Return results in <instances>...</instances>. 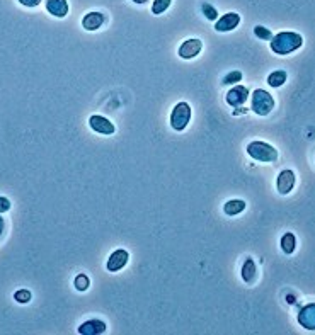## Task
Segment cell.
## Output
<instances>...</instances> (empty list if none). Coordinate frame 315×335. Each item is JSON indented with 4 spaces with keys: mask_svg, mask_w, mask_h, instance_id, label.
Wrapping results in <instances>:
<instances>
[{
    "mask_svg": "<svg viewBox=\"0 0 315 335\" xmlns=\"http://www.w3.org/2000/svg\"><path fill=\"white\" fill-rule=\"evenodd\" d=\"M201 10H203V14H205V17L208 19V21H217L218 19V12L213 5H211V3H208V2L201 3Z\"/></svg>",
    "mask_w": 315,
    "mask_h": 335,
    "instance_id": "21",
    "label": "cell"
},
{
    "mask_svg": "<svg viewBox=\"0 0 315 335\" xmlns=\"http://www.w3.org/2000/svg\"><path fill=\"white\" fill-rule=\"evenodd\" d=\"M19 3H22L24 7H38L43 0H17Z\"/></svg>",
    "mask_w": 315,
    "mask_h": 335,
    "instance_id": "26",
    "label": "cell"
},
{
    "mask_svg": "<svg viewBox=\"0 0 315 335\" xmlns=\"http://www.w3.org/2000/svg\"><path fill=\"white\" fill-rule=\"evenodd\" d=\"M14 300L21 305H26V303L31 301V291L29 289H19L14 293Z\"/></svg>",
    "mask_w": 315,
    "mask_h": 335,
    "instance_id": "23",
    "label": "cell"
},
{
    "mask_svg": "<svg viewBox=\"0 0 315 335\" xmlns=\"http://www.w3.org/2000/svg\"><path fill=\"white\" fill-rule=\"evenodd\" d=\"M172 0H154L152 2V14L154 15H160L170 7Z\"/></svg>",
    "mask_w": 315,
    "mask_h": 335,
    "instance_id": "19",
    "label": "cell"
},
{
    "mask_svg": "<svg viewBox=\"0 0 315 335\" xmlns=\"http://www.w3.org/2000/svg\"><path fill=\"white\" fill-rule=\"evenodd\" d=\"M245 208H247L245 201H242V199H232V201L225 202L223 211H225V214H229V216H237V214H240Z\"/></svg>",
    "mask_w": 315,
    "mask_h": 335,
    "instance_id": "16",
    "label": "cell"
},
{
    "mask_svg": "<svg viewBox=\"0 0 315 335\" xmlns=\"http://www.w3.org/2000/svg\"><path fill=\"white\" fill-rule=\"evenodd\" d=\"M238 24H240V15L237 12H229V14L222 15L220 19H217L215 31H218V33H229V31H234Z\"/></svg>",
    "mask_w": 315,
    "mask_h": 335,
    "instance_id": "9",
    "label": "cell"
},
{
    "mask_svg": "<svg viewBox=\"0 0 315 335\" xmlns=\"http://www.w3.org/2000/svg\"><path fill=\"white\" fill-rule=\"evenodd\" d=\"M249 89L244 85H235L234 89H230L227 92V104L232 106V107H240L244 106L249 99Z\"/></svg>",
    "mask_w": 315,
    "mask_h": 335,
    "instance_id": "8",
    "label": "cell"
},
{
    "mask_svg": "<svg viewBox=\"0 0 315 335\" xmlns=\"http://www.w3.org/2000/svg\"><path fill=\"white\" fill-rule=\"evenodd\" d=\"M298 324H300L304 329L314 332L315 330V305L310 303V305L304 306L298 313Z\"/></svg>",
    "mask_w": 315,
    "mask_h": 335,
    "instance_id": "12",
    "label": "cell"
},
{
    "mask_svg": "<svg viewBox=\"0 0 315 335\" xmlns=\"http://www.w3.org/2000/svg\"><path fill=\"white\" fill-rule=\"evenodd\" d=\"M254 34H256L259 39H264V41H269V39L273 38V33H271L268 27H264V26L254 27Z\"/></svg>",
    "mask_w": 315,
    "mask_h": 335,
    "instance_id": "24",
    "label": "cell"
},
{
    "mask_svg": "<svg viewBox=\"0 0 315 335\" xmlns=\"http://www.w3.org/2000/svg\"><path fill=\"white\" fill-rule=\"evenodd\" d=\"M74 286H75V289H77V291H87V289H89V286H90V281H89V277H87L85 274H79V276L75 277V281H74Z\"/></svg>",
    "mask_w": 315,
    "mask_h": 335,
    "instance_id": "22",
    "label": "cell"
},
{
    "mask_svg": "<svg viewBox=\"0 0 315 335\" xmlns=\"http://www.w3.org/2000/svg\"><path fill=\"white\" fill-rule=\"evenodd\" d=\"M107 330V325L102 320H97V318H92V320H87L79 327L77 332L80 335H101Z\"/></svg>",
    "mask_w": 315,
    "mask_h": 335,
    "instance_id": "11",
    "label": "cell"
},
{
    "mask_svg": "<svg viewBox=\"0 0 315 335\" xmlns=\"http://www.w3.org/2000/svg\"><path fill=\"white\" fill-rule=\"evenodd\" d=\"M131 2H135V3H140V5H142V3H147V2H149V0H131Z\"/></svg>",
    "mask_w": 315,
    "mask_h": 335,
    "instance_id": "29",
    "label": "cell"
},
{
    "mask_svg": "<svg viewBox=\"0 0 315 335\" xmlns=\"http://www.w3.org/2000/svg\"><path fill=\"white\" fill-rule=\"evenodd\" d=\"M3 228H5V223H3V218L0 216V237H2V233H3Z\"/></svg>",
    "mask_w": 315,
    "mask_h": 335,
    "instance_id": "27",
    "label": "cell"
},
{
    "mask_svg": "<svg viewBox=\"0 0 315 335\" xmlns=\"http://www.w3.org/2000/svg\"><path fill=\"white\" fill-rule=\"evenodd\" d=\"M269 41H271L269 43L271 50H273L276 55H280V57L293 53V51L300 50L302 45H304L302 34L293 33V31H283V33H278L274 38H271Z\"/></svg>",
    "mask_w": 315,
    "mask_h": 335,
    "instance_id": "1",
    "label": "cell"
},
{
    "mask_svg": "<svg viewBox=\"0 0 315 335\" xmlns=\"http://www.w3.org/2000/svg\"><path fill=\"white\" fill-rule=\"evenodd\" d=\"M191 116H193V111L187 102H179V104L174 106L172 113H170V126L175 131H184L186 126L189 125Z\"/></svg>",
    "mask_w": 315,
    "mask_h": 335,
    "instance_id": "4",
    "label": "cell"
},
{
    "mask_svg": "<svg viewBox=\"0 0 315 335\" xmlns=\"http://www.w3.org/2000/svg\"><path fill=\"white\" fill-rule=\"evenodd\" d=\"M242 279L247 282V284H252L254 281H256V276H257V267H256V262H254L252 257H247L244 266H242Z\"/></svg>",
    "mask_w": 315,
    "mask_h": 335,
    "instance_id": "15",
    "label": "cell"
},
{
    "mask_svg": "<svg viewBox=\"0 0 315 335\" xmlns=\"http://www.w3.org/2000/svg\"><path fill=\"white\" fill-rule=\"evenodd\" d=\"M295 247H297V238H295L293 233H285L281 237V250L286 255H292L295 252Z\"/></svg>",
    "mask_w": 315,
    "mask_h": 335,
    "instance_id": "17",
    "label": "cell"
},
{
    "mask_svg": "<svg viewBox=\"0 0 315 335\" xmlns=\"http://www.w3.org/2000/svg\"><path fill=\"white\" fill-rule=\"evenodd\" d=\"M10 201L7 198H2L0 196V213H7V211L10 209Z\"/></svg>",
    "mask_w": 315,
    "mask_h": 335,
    "instance_id": "25",
    "label": "cell"
},
{
    "mask_svg": "<svg viewBox=\"0 0 315 335\" xmlns=\"http://www.w3.org/2000/svg\"><path fill=\"white\" fill-rule=\"evenodd\" d=\"M45 5H46V10L50 12L51 15L58 17V19L65 17V15L69 14V10H70V5H69V2H67V0H46Z\"/></svg>",
    "mask_w": 315,
    "mask_h": 335,
    "instance_id": "14",
    "label": "cell"
},
{
    "mask_svg": "<svg viewBox=\"0 0 315 335\" xmlns=\"http://www.w3.org/2000/svg\"><path fill=\"white\" fill-rule=\"evenodd\" d=\"M203 50V41L198 38H191V39H186L184 43H182L181 46H179V57L182 60H193L196 58L199 53H201Z\"/></svg>",
    "mask_w": 315,
    "mask_h": 335,
    "instance_id": "5",
    "label": "cell"
},
{
    "mask_svg": "<svg viewBox=\"0 0 315 335\" xmlns=\"http://www.w3.org/2000/svg\"><path fill=\"white\" fill-rule=\"evenodd\" d=\"M128 261H130V254L126 252L125 249H118L109 255L106 269L109 270V272H118V270H121L123 267L128 264Z\"/></svg>",
    "mask_w": 315,
    "mask_h": 335,
    "instance_id": "6",
    "label": "cell"
},
{
    "mask_svg": "<svg viewBox=\"0 0 315 335\" xmlns=\"http://www.w3.org/2000/svg\"><path fill=\"white\" fill-rule=\"evenodd\" d=\"M274 109V97L268 90L256 89L250 95V111L257 116H268Z\"/></svg>",
    "mask_w": 315,
    "mask_h": 335,
    "instance_id": "3",
    "label": "cell"
},
{
    "mask_svg": "<svg viewBox=\"0 0 315 335\" xmlns=\"http://www.w3.org/2000/svg\"><path fill=\"white\" fill-rule=\"evenodd\" d=\"M247 155L257 162L273 163L278 160V150L264 141H250L247 145Z\"/></svg>",
    "mask_w": 315,
    "mask_h": 335,
    "instance_id": "2",
    "label": "cell"
},
{
    "mask_svg": "<svg viewBox=\"0 0 315 335\" xmlns=\"http://www.w3.org/2000/svg\"><path fill=\"white\" fill-rule=\"evenodd\" d=\"M240 80H242V71L232 70V71H229L225 77H223L222 83H223V85H234V83H238Z\"/></svg>",
    "mask_w": 315,
    "mask_h": 335,
    "instance_id": "20",
    "label": "cell"
},
{
    "mask_svg": "<svg viewBox=\"0 0 315 335\" xmlns=\"http://www.w3.org/2000/svg\"><path fill=\"white\" fill-rule=\"evenodd\" d=\"M89 126H90V130H94L95 133H99V134H113L114 131H116V128H114V125L109 121V119L104 118V116H99V114L90 116Z\"/></svg>",
    "mask_w": 315,
    "mask_h": 335,
    "instance_id": "7",
    "label": "cell"
},
{
    "mask_svg": "<svg viewBox=\"0 0 315 335\" xmlns=\"http://www.w3.org/2000/svg\"><path fill=\"white\" fill-rule=\"evenodd\" d=\"M106 22V15L102 12H89L83 15L82 26L85 31H97L101 29V26Z\"/></svg>",
    "mask_w": 315,
    "mask_h": 335,
    "instance_id": "13",
    "label": "cell"
},
{
    "mask_svg": "<svg viewBox=\"0 0 315 335\" xmlns=\"http://www.w3.org/2000/svg\"><path fill=\"white\" fill-rule=\"evenodd\" d=\"M286 78H288V73H286L285 70H274L273 73H269L268 83L271 87H274V89H278L283 83H286Z\"/></svg>",
    "mask_w": 315,
    "mask_h": 335,
    "instance_id": "18",
    "label": "cell"
},
{
    "mask_svg": "<svg viewBox=\"0 0 315 335\" xmlns=\"http://www.w3.org/2000/svg\"><path fill=\"white\" fill-rule=\"evenodd\" d=\"M245 111H247V109H244V107H238V109H237V111H235V113H234V114H244V113H245Z\"/></svg>",
    "mask_w": 315,
    "mask_h": 335,
    "instance_id": "28",
    "label": "cell"
},
{
    "mask_svg": "<svg viewBox=\"0 0 315 335\" xmlns=\"http://www.w3.org/2000/svg\"><path fill=\"white\" fill-rule=\"evenodd\" d=\"M293 187H295V172L290 169L283 170V172L278 175V181H276L278 193L283 194V196H286V194L292 193Z\"/></svg>",
    "mask_w": 315,
    "mask_h": 335,
    "instance_id": "10",
    "label": "cell"
}]
</instances>
